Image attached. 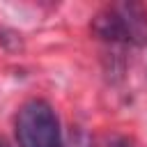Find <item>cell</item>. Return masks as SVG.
Here are the masks:
<instances>
[{
  "label": "cell",
  "instance_id": "3957f363",
  "mask_svg": "<svg viewBox=\"0 0 147 147\" xmlns=\"http://www.w3.org/2000/svg\"><path fill=\"white\" fill-rule=\"evenodd\" d=\"M62 147H94V140H92V136H90L85 129L74 126V129H69Z\"/></svg>",
  "mask_w": 147,
  "mask_h": 147
},
{
  "label": "cell",
  "instance_id": "277c9868",
  "mask_svg": "<svg viewBox=\"0 0 147 147\" xmlns=\"http://www.w3.org/2000/svg\"><path fill=\"white\" fill-rule=\"evenodd\" d=\"M110 147H133V145H131L129 138H115V140L110 142Z\"/></svg>",
  "mask_w": 147,
  "mask_h": 147
},
{
  "label": "cell",
  "instance_id": "7a4b0ae2",
  "mask_svg": "<svg viewBox=\"0 0 147 147\" xmlns=\"http://www.w3.org/2000/svg\"><path fill=\"white\" fill-rule=\"evenodd\" d=\"M14 126L18 147H62L57 115L44 99L25 101L18 108Z\"/></svg>",
  "mask_w": 147,
  "mask_h": 147
},
{
  "label": "cell",
  "instance_id": "5b68a950",
  "mask_svg": "<svg viewBox=\"0 0 147 147\" xmlns=\"http://www.w3.org/2000/svg\"><path fill=\"white\" fill-rule=\"evenodd\" d=\"M0 147H9V145H7V142H5V140H0Z\"/></svg>",
  "mask_w": 147,
  "mask_h": 147
},
{
  "label": "cell",
  "instance_id": "6da1fadb",
  "mask_svg": "<svg viewBox=\"0 0 147 147\" xmlns=\"http://www.w3.org/2000/svg\"><path fill=\"white\" fill-rule=\"evenodd\" d=\"M92 32L110 46L147 51V11L138 2H117L92 18Z\"/></svg>",
  "mask_w": 147,
  "mask_h": 147
}]
</instances>
